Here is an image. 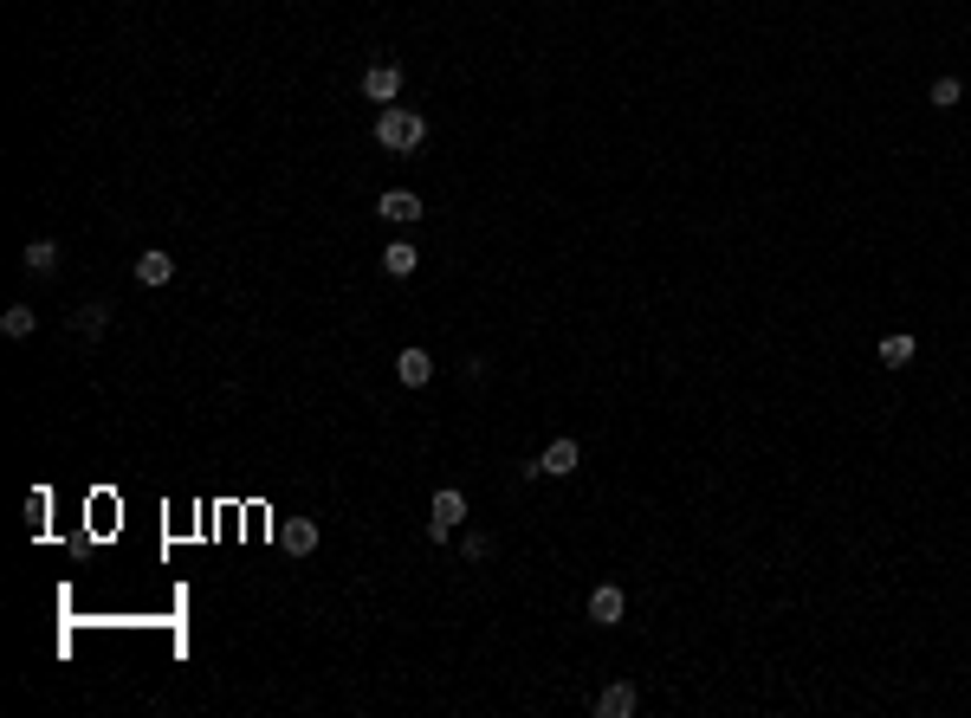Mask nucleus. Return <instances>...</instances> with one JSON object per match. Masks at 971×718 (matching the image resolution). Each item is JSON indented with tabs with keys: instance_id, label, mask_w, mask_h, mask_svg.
I'll use <instances>...</instances> for the list:
<instances>
[{
	"instance_id": "9",
	"label": "nucleus",
	"mask_w": 971,
	"mask_h": 718,
	"mask_svg": "<svg viewBox=\"0 0 971 718\" xmlns=\"http://www.w3.org/2000/svg\"><path fill=\"white\" fill-rule=\"evenodd\" d=\"M881 369H907L913 356H920V337H907V330H894V337H881Z\"/></svg>"
},
{
	"instance_id": "14",
	"label": "nucleus",
	"mask_w": 971,
	"mask_h": 718,
	"mask_svg": "<svg viewBox=\"0 0 971 718\" xmlns=\"http://www.w3.org/2000/svg\"><path fill=\"white\" fill-rule=\"evenodd\" d=\"M20 266H26V272H39V279H46V272H59V246H52V240H33V246H26V253H20Z\"/></svg>"
},
{
	"instance_id": "12",
	"label": "nucleus",
	"mask_w": 971,
	"mask_h": 718,
	"mask_svg": "<svg viewBox=\"0 0 971 718\" xmlns=\"http://www.w3.org/2000/svg\"><path fill=\"white\" fill-rule=\"evenodd\" d=\"M104 324H111V305H104V298H91V305L72 311V330H78V337H104Z\"/></svg>"
},
{
	"instance_id": "16",
	"label": "nucleus",
	"mask_w": 971,
	"mask_h": 718,
	"mask_svg": "<svg viewBox=\"0 0 971 718\" xmlns=\"http://www.w3.org/2000/svg\"><path fill=\"white\" fill-rule=\"evenodd\" d=\"M959 98H965L959 78H933V91H926V104H933V110H959Z\"/></svg>"
},
{
	"instance_id": "1",
	"label": "nucleus",
	"mask_w": 971,
	"mask_h": 718,
	"mask_svg": "<svg viewBox=\"0 0 971 718\" xmlns=\"http://www.w3.org/2000/svg\"><path fill=\"white\" fill-rule=\"evenodd\" d=\"M376 143L389 149V156H408V149L428 143V117H421V110H402V104H382V117H376Z\"/></svg>"
},
{
	"instance_id": "17",
	"label": "nucleus",
	"mask_w": 971,
	"mask_h": 718,
	"mask_svg": "<svg viewBox=\"0 0 971 718\" xmlns=\"http://www.w3.org/2000/svg\"><path fill=\"white\" fill-rule=\"evenodd\" d=\"M486 557H492V537L473 531V537H467V563H486Z\"/></svg>"
},
{
	"instance_id": "3",
	"label": "nucleus",
	"mask_w": 971,
	"mask_h": 718,
	"mask_svg": "<svg viewBox=\"0 0 971 718\" xmlns=\"http://www.w3.org/2000/svg\"><path fill=\"white\" fill-rule=\"evenodd\" d=\"M577 460H583V447H577L570 434H557L551 447L538 453V473H544V479H570V473H577Z\"/></svg>"
},
{
	"instance_id": "5",
	"label": "nucleus",
	"mask_w": 971,
	"mask_h": 718,
	"mask_svg": "<svg viewBox=\"0 0 971 718\" xmlns=\"http://www.w3.org/2000/svg\"><path fill=\"white\" fill-rule=\"evenodd\" d=\"M363 98L369 104H395V98H402V65H369V72H363Z\"/></svg>"
},
{
	"instance_id": "7",
	"label": "nucleus",
	"mask_w": 971,
	"mask_h": 718,
	"mask_svg": "<svg viewBox=\"0 0 971 718\" xmlns=\"http://www.w3.org/2000/svg\"><path fill=\"white\" fill-rule=\"evenodd\" d=\"M622 615H628V596H622L615 583H596V589H590V621H596V628H615Z\"/></svg>"
},
{
	"instance_id": "6",
	"label": "nucleus",
	"mask_w": 971,
	"mask_h": 718,
	"mask_svg": "<svg viewBox=\"0 0 971 718\" xmlns=\"http://www.w3.org/2000/svg\"><path fill=\"white\" fill-rule=\"evenodd\" d=\"M395 376H402V389H428V382H434V356L421 350V343H408V350L395 356Z\"/></svg>"
},
{
	"instance_id": "10",
	"label": "nucleus",
	"mask_w": 971,
	"mask_h": 718,
	"mask_svg": "<svg viewBox=\"0 0 971 718\" xmlns=\"http://www.w3.org/2000/svg\"><path fill=\"white\" fill-rule=\"evenodd\" d=\"M415 266H421V253L408 240H389V246H382V272H389V279H415Z\"/></svg>"
},
{
	"instance_id": "8",
	"label": "nucleus",
	"mask_w": 971,
	"mask_h": 718,
	"mask_svg": "<svg viewBox=\"0 0 971 718\" xmlns=\"http://www.w3.org/2000/svg\"><path fill=\"white\" fill-rule=\"evenodd\" d=\"M635 706H641V693H635L628 680H609L603 693H596V712H603V718H628Z\"/></svg>"
},
{
	"instance_id": "15",
	"label": "nucleus",
	"mask_w": 971,
	"mask_h": 718,
	"mask_svg": "<svg viewBox=\"0 0 971 718\" xmlns=\"http://www.w3.org/2000/svg\"><path fill=\"white\" fill-rule=\"evenodd\" d=\"M33 324H39L33 305H7V311H0V330H7V337H33Z\"/></svg>"
},
{
	"instance_id": "4",
	"label": "nucleus",
	"mask_w": 971,
	"mask_h": 718,
	"mask_svg": "<svg viewBox=\"0 0 971 718\" xmlns=\"http://www.w3.org/2000/svg\"><path fill=\"white\" fill-rule=\"evenodd\" d=\"M376 214H382V220H395V227H415V220L428 214V207H421L415 188H389V195L376 201Z\"/></svg>"
},
{
	"instance_id": "13",
	"label": "nucleus",
	"mask_w": 971,
	"mask_h": 718,
	"mask_svg": "<svg viewBox=\"0 0 971 718\" xmlns=\"http://www.w3.org/2000/svg\"><path fill=\"white\" fill-rule=\"evenodd\" d=\"M169 279H175L169 253H143V259H136V285H169Z\"/></svg>"
},
{
	"instance_id": "2",
	"label": "nucleus",
	"mask_w": 971,
	"mask_h": 718,
	"mask_svg": "<svg viewBox=\"0 0 971 718\" xmlns=\"http://www.w3.org/2000/svg\"><path fill=\"white\" fill-rule=\"evenodd\" d=\"M460 518H467V492L441 486V492H434V518H428V544H454Z\"/></svg>"
},
{
	"instance_id": "11",
	"label": "nucleus",
	"mask_w": 971,
	"mask_h": 718,
	"mask_svg": "<svg viewBox=\"0 0 971 718\" xmlns=\"http://www.w3.org/2000/svg\"><path fill=\"white\" fill-rule=\"evenodd\" d=\"M279 544L292 550V557H311V550H318V524H311V518H292V524L279 531Z\"/></svg>"
}]
</instances>
